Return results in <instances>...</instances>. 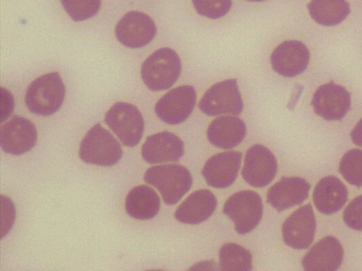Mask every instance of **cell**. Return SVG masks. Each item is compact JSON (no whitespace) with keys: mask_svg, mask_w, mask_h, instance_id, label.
Instances as JSON below:
<instances>
[{"mask_svg":"<svg viewBox=\"0 0 362 271\" xmlns=\"http://www.w3.org/2000/svg\"><path fill=\"white\" fill-rule=\"evenodd\" d=\"M184 152L182 140L166 131L147 137L141 147L142 157L149 164L176 162Z\"/></svg>","mask_w":362,"mask_h":271,"instance_id":"18","label":"cell"},{"mask_svg":"<svg viewBox=\"0 0 362 271\" xmlns=\"http://www.w3.org/2000/svg\"><path fill=\"white\" fill-rule=\"evenodd\" d=\"M241 159L242 152L238 151L223 152L209 157L202 170L206 183L216 188L229 187L237 178Z\"/></svg>","mask_w":362,"mask_h":271,"instance_id":"14","label":"cell"},{"mask_svg":"<svg viewBox=\"0 0 362 271\" xmlns=\"http://www.w3.org/2000/svg\"><path fill=\"white\" fill-rule=\"evenodd\" d=\"M223 212L233 220L238 234L249 233L258 225L262 219V198L254 191H238L227 199L223 207Z\"/></svg>","mask_w":362,"mask_h":271,"instance_id":"5","label":"cell"},{"mask_svg":"<svg viewBox=\"0 0 362 271\" xmlns=\"http://www.w3.org/2000/svg\"><path fill=\"white\" fill-rule=\"evenodd\" d=\"M65 87L58 72L49 73L34 80L28 87L25 102L33 114L49 116L62 106Z\"/></svg>","mask_w":362,"mask_h":271,"instance_id":"3","label":"cell"},{"mask_svg":"<svg viewBox=\"0 0 362 271\" xmlns=\"http://www.w3.org/2000/svg\"><path fill=\"white\" fill-rule=\"evenodd\" d=\"M247 1H264V0H247Z\"/></svg>","mask_w":362,"mask_h":271,"instance_id":"30","label":"cell"},{"mask_svg":"<svg viewBox=\"0 0 362 271\" xmlns=\"http://www.w3.org/2000/svg\"><path fill=\"white\" fill-rule=\"evenodd\" d=\"M273 69L285 77H294L303 73L310 61V52L306 46L298 40L281 43L273 51L271 57Z\"/></svg>","mask_w":362,"mask_h":271,"instance_id":"15","label":"cell"},{"mask_svg":"<svg viewBox=\"0 0 362 271\" xmlns=\"http://www.w3.org/2000/svg\"><path fill=\"white\" fill-rule=\"evenodd\" d=\"M156 27L153 20L143 12L127 13L115 27V35L123 45L139 48L147 45L154 38Z\"/></svg>","mask_w":362,"mask_h":271,"instance_id":"10","label":"cell"},{"mask_svg":"<svg viewBox=\"0 0 362 271\" xmlns=\"http://www.w3.org/2000/svg\"><path fill=\"white\" fill-rule=\"evenodd\" d=\"M308 9L311 18L325 26L340 23L350 13V6L346 0H311Z\"/></svg>","mask_w":362,"mask_h":271,"instance_id":"23","label":"cell"},{"mask_svg":"<svg viewBox=\"0 0 362 271\" xmlns=\"http://www.w3.org/2000/svg\"><path fill=\"white\" fill-rule=\"evenodd\" d=\"M339 171L350 184L356 187L362 186V150L352 149L341 157Z\"/></svg>","mask_w":362,"mask_h":271,"instance_id":"25","label":"cell"},{"mask_svg":"<svg viewBox=\"0 0 362 271\" xmlns=\"http://www.w3.org/2000/svg\"><path fill=\"white\" fill-rule=\"evenodd\" d=\"M246 135L245 122L237 116H222L209 124L206 136L211 144L218 148L228 150L238 145Z\"/></svg>","mask_w":362,"mask_h":271,"instance_id":"21","label":"cell"},{"mask_svg":"<svg viewBox=\"0 0 362 271\" xmlns=\"http://www.w3.org/2000/svg\"><path fill=\"white\" fill-rule=\"evenodd\" d=\"M350 136L352 142L356 145L362 147V118L356 123L352 129Z\"/></svg>","mask_w":362,"mask_h":271,"instance_id":"29","label":"cell"},{"mask_svg":"<svg viewBox=\"0 0 362 271\" xmlns=\"http://www.w3.org/2000/svg\"><path fill=\"white\" fill-rule=\"evenodd\" d=\"M219 266L226 271H249L252 269L250 251L235 243H224L219 251Z\"/></svg>","mask_w":362,"mask_h":271,"instance_id":"24","label":"cell"},{"mask_svg":"<svg viewBox=\"0 0 362 271\" xmlns=\"http://www.w3.org/2000/svg\"><path fill=\"white\" fill-rule=\"evenodd\" d=\"M196 100L197 94L194 87L178 86L169 90L158 100L155 106V112L165 123L179 124L189 116Z\"/></svg>","mask_w":362,"mask_h":271,"instance_id":"8","label":"cell"},{"mask_svg":"<svg viewBox=\"0 0 362 271\" xmlns=\"http://www.w3.org/2000/svg\"><path fill=\"white\" fill-rule=\"evenodd\" d=\"M310 184L298 176H282L267 191V202L278 212L300 205L309 195Z\"/></svg>","mask_w":362,"mask_h":271,"instance_id":"17","label":"cell"},{"mask_svg":"<svg viewBox=\"0 0 362 271\" xmlns=\"http://www.w3.org/2000/svg\"><path fill=\"white\" fill-rule=\"evenodd\" d=\"M344 223L350 228L362 231V195L354 198L343 212Z\"/></svg>","mask_w":362,"mask_h":271,"instance_id":"28","label":"cell"},{"mask_svg":"<svg viewBox=\"0 0 362 271\" xmlns=\"http://www.w3.org/2000/svg\"><path fill=\"white\" fill-rule=\"evenodd\" d=\"M199 107L205 114H240L243 103L236 79L226 80L213 85L199 101Z\"/></svg>","mask_w":362,"mask_h":271,"instance_id":"7","label":"cell"},{"mask_svg":"<svg viewBox=\"0 0 362 271\" xmlns=\"http://www.w3.org/2000/svg\"><path fill=\"white\" fill-rule=\"evenodd\" d=\"M144 181L156 188L164 203H177L191 188L192 177L189 171L177 164L156 165L144 174Z\"/></svg>","mask_w":362,"mask_h":271,"instance_id":"1","label":"cell"},{"mask_svg":"<svg viewBox=\"0 0 362 271\" xmlns=\"http://www.w3.org/2000/svg\"><path fill=\"white\" fill-rule=\"evenodd\" d=\"M123 155L115 137L100 124L94 125L83 138L78 155L83 162L103 167L115 164Z\"/></svg>","mask_w":362,"mask_h":271,"instance_id":"4","label":"cell"},{"mask_svg":"<svg viewBox=\"0 0 362 271\" xmlns=\"http://www.w3.org/2000/svg\"><path fill=\"white\" fill-rule=\"evenodd\" d=\"M217 200L209 189L192 193L177 208L174 216L182 223L197 224L209 219L215 211Z\"/></svg>","mask_w":362,"mask_h":271,"instance_id":"19","label":"cell"},{"mask_svg":"<svg viewBox=\"0 0 362 271\" xmlns=\"http://www.w3.org/2000/svg\"><path fill=\"white\" fill-rule=\"evenodd\" d=\"M276 171V159L267 147L256 144L247 150L241 174L249 185L256 188L267 186Z\"/></svg>","mask_w":362,"mask_h":271,"instance_id":"9","label":"cell"},{"mask_svg":"<svg viewBox=\"0 0 362 271\" xmlns=\"http://www.w3.org/2000/svg\"><path fill=\"white\" fill-rule=\"evenodd\" d=\"M311 104L320 117L340 120L351 107V95L344 87L330 81L316 90Z\"/></svg>","mask_w":362,"mask_h":271,"instance_id":"12","label":"cell"},{"mask_svg":"<svg viewBox=\"0 0 362 271\" xmlns=\"http://www.w3.org/2000/svg\"><path fill=\"white\" fill-rule=\"evenodd\" d=\"M160 205L158 193L146 185H139L131 189L125 200L127 214L141 220L154 217L159 211Z\"/></svg>","mask_w":362,"mask_h":271,"instance_id":"22","label":"cell"},{"mask_svg":"<svg viewBox=\"0 0 362 271\" xmlns=\"http://www.w3.org/2000/svg\"><path fill=\"white\" fill-rule=\"evenodd\" d=\"M105 123L123 145L134 147L141 140L144 121L140 111L134 104L118 102L107 112Z\"/></svg>","mask_w":362,"mask_h":271,"instance_id":"6","label":"cell"},{"mask_svg":"<svg viewBox=\"0 0 362 271\" xmlns=\"http://www.w3.org/2000/svg\"><path fill=\"white\" fill-rule=\"evenodd\" d=\"M316 220L310 203L295 210L283 223L284 243L295 249H306L313 241Z\"/></svg>","mask_w":362,"mask_h":271,"instance_id":"11","label":"cell"},{"mask_svg":"<svg viewBox=\"0 0 362 271\" xmlns=\"http://www.w3.org/2000/svg\"><path fill=\"white\" fill-rule=\"evenodd\" d=\"M37 138L35 125L28 119L13 116L1 127V146L9 154L19 155L30 151Z\"/></svg>","mask_w":362,"mask_h":271,"instance_id":"13","label":"cell"},{"mask_svg":"<svg viewBox=\"0 0 362 271\" xmlns=\"http://www.w3.org/2000/svg\"><path fill=\"white\" fill-rule=\"evenodd\" d=\"M192 1L199 15L212 19L224 16L232 6V0H192Z\"/></svg>","mask_w":362,"mask_h":271,"instance_id":"27","label":"cell"},{"mask_svg":"<svg viewBox=\"0 0 362 271\" xmlns=\"http://www.w3.org/2000/svg\"><path fill=\"white\" fill-rule=\"evenodd\" d=\"M65 11L76 22L95 16L100 10L101 0H60Z\"/></svg>","mask_w":362,"mask_h":271,"instance_id":"26","label":"cell"},{"mask_svg":"<svg viewBox=\"0 0 362 271\" xmlns=\"http://www.w3.org/2000/svg\"><path fill=\"white\" fill-rule=\"evenodd\" d=\"M344 250L339 241L332 236L320 239L302 260L306 271H334L341 265Z\"/></svg>","mask_w":362,"mask_h":271,"instance_id":"16","label":"cell"},{"mask_svg":"<svg viewBox=\"0 0 362 271\" xmlns=\"http://www.w3.org/2000/svg\"><path fill=\"white\" fill-rule=\"evenodd\" d=\"M317 210L325 215L339 211L348 199V191L344 183L334 176H327L316 184L313 193Z\"/></svg>","mask_w":362,"mask_h":271,"instance_id":"20","label":"cell"},{"mask_svg":"<svg viewBox=\"0 0 362 271\" xmlns=\"http://www.w3.org/2000/svg\"><path fill=\"white\" fill-rule=\"evenodd\" d=\"M181 68L180 59L176 52L169 47H163L155 51L143 62L141 76L151 90H165L177 81Z\"/></svg>","mask_w":362,"mask_h":271,"instance_id":"2","label":"cell"}]
</instances>
